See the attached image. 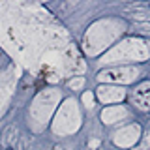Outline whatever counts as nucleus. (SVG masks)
I'll return each instance as SVG.
<instances>
[{
	"label": "nucleus",
	"instance_id": "1",
	"mask_svg": "<svg viewBox=\"0 0 150 150\" xmlns=\"http://www.w3.org/2000/svg\"><path fill=\"white\" fill-rule=\"evenodd\" d=\"M6 150H13V148H11V146H8V148H6Z\"/></svg>",
	"mask_w": 150,
	"mask_h": 150
}]
</instances>
